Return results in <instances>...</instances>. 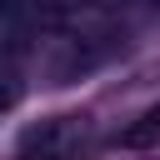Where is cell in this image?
Instances as JSON below:
<instances>
[{"label": "cell", "mask_w": 160, "mask_h": 160, "mask_svg": "<svg viewBox=\"0 0 160 160\" xmlns=\"http://www.w3.org/2000/svg\"><path fill=\"white\" fill-rule=\"evenodd\" d=\"M145 5H160V0H145Z\"/></svg>", "instance_id": "obj_3"}, {"label": "cell", "mask_w": 160, "mask_h": 160, "mask_svg": "<svg viewBox=\"0 0 160 160\" xmlns=\"http://www.w3.org/2000/svg\"><path fill=\"white\" fill-rule=\"evenodd\" d=\"M80 145H85V120H75V115L45 120L20 135V155H75Z\"/></svg>", "instance_id": "obj_1"}, {"label": "cell", "mask_w": 160, "mask_h": 160, "mask_svg": "<svg viewBox=\"0 0 160 160\" xmlns=\"http://www.w3.org/2000/svg\"><path fill=\"white\" fill-rule=\"evenodd\" d=\"M155 140H160V105H155V110H150L135 130H125L115 145H125V150H145V145H155Z\"/></svg>", "instance_id": "obj_2"}]
</instances>
